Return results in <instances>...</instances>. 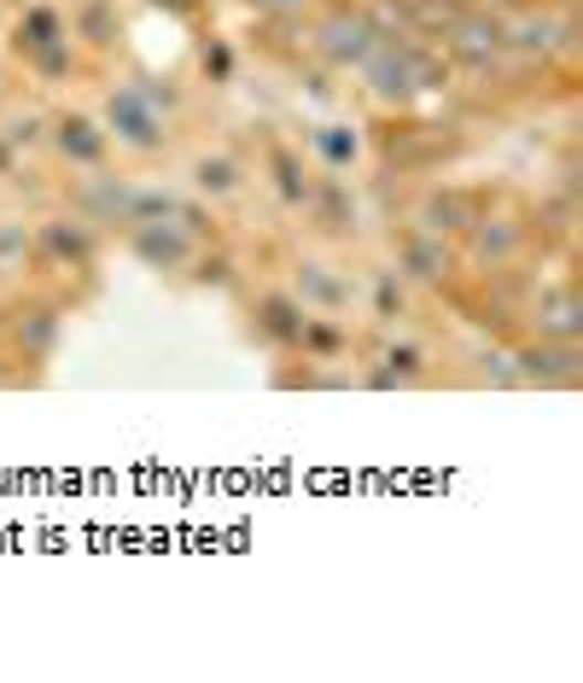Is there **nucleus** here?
<instances>
[{
    "mask_svg": "<svg viewBox=\"0 0 583 683\" xmlns=\"http://www.w3.org/2000/svg\"><path fill=\"white\" fill-rule=\"evenodd\" d=\"M199 193H211V199H227V193H240L245 181H240V164H227V158H199Z\"/></svg>",
    "mask_w": 583,
    "mask_h": 683,
    "instance_id": "nucleus-1",
    "label": "nucleus"
}]
</instances>
